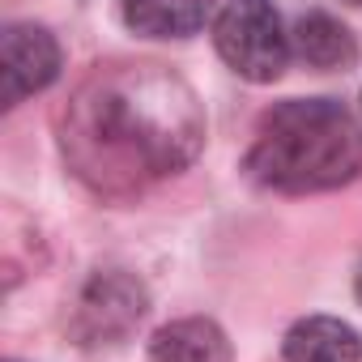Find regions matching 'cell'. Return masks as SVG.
Returning a JSON list of instances; mask_svg holds the SVG:
<instances>
[{"instance_id":"1","label":"cell","mask_w":362,"mask_h":362,"mask_svg":"<svg viewBox=\"0 0 362 362\" xmlns=\"http://www.w3.org/2000/svg\"><path fill=\"white\" fill-rule=\"evenodd\" d=\"M69 170L98 197L128 201L188 170L205 145L197 90L162 64H98L56 119Z\"/></svg>"},{"instance_id":"2","label":"cell","mask_w":362,"mask_h":362,"mask_svg":"<svg viewBox=\"0 0 362 362\" xmlns=\"http://www.w3.org/2000/svg\"><path fill=\"white\" fill-rule=\"evenodd\" d=\"M243 166L273 192H328L362 170V132L332 98H290L260 119Z\"/></svg>"},{"instance_id":"3","label":"cell","mask_w":362,"mask_h":362,"mask_svg":"<svg viewBox=\"0 0 362 362\" xmlns=\"http://www.w3.org/2000/svg\"><path fill=\"white\" fill-rule=\"evenodd\" d=\"M214 47L230 73L252 86H269L286 73L294 47L273 0H230L214 18Z\"/></svg>"},{"instance_id":"4","label":"cell","mask_w":362,"mask_h":362,"mask_svg":"<svg viewBox=\"0 0 362 362\" xmlns=\"http://www.w3.org/2000/svg\"><path fill=\"white\" fill-rule=\"evenodd\" d=\"M145 311H149L145 286L124 269H107V273H94L90 286L81 290L73 332L86 345H115L145 320Z\"/></svg>"},{"instance_id":"5","label":"cell","mask_w":362,"mask_h":362,"mask_svg":"<svg viewBox=\"0 0 362 362\" xmlns=\"http://www.w3.org/2000/svg\"><path fill=\"white\" fill-rule=\"evenodd\" d=\"M60 43L47 26H35V22H13L0 39V98L13 111L22 98L47 90L56 77H60Z\"/></svg>"},{"instance_id":"6","label":"cell","mask_w":362,"mask_h":362,"mask_svg":"<svg viewBox=\"0 0 362 362\" xmlns=\"http://www.w3.org/2000/svg\"><path fill=\"white\" fill-rule=\"evenodd\" d=\"M286 362H362V337L337 315H307L281 341Z\"/></svg>"},{"instance_id":"7","label":"cell","mask_w":362,"mask_h":362,"mask_svg":"<svg viewBox=\"0 0 362 362\" xmlns=\"http://www.w3.org/2000/svg\"><path fill=\"white\" fill-rule=\"evenodd\" d=\"M222 0H119L128 30L145 39H188L197 35Z\"/></svg>"},{"instance_id":"8","label":"cell","mask_w":362,"mask_h":362,"mask_svg":"<svg viewBox=\"0 0 362 362\" xmlns=\"http://www.w3.org/2000/svg\"><path fill=\"white\" fill-rule=\"evenodd\" d=\"M290 47L315 73H345L358 60V39L328 13H303L290 30Z\"/></svg>"},{"instance_id":"9","label":"cell","mask_w":362,"mask_h":362,"mask_svg":"<svg viewBox=\"0 0 362 362\" xmlns=\"http://www.w3.org/2000/svg\"><path fill=\"white\" fill-rule=\"evenodd\" d=\"M145 362H230V341L205 315L170 320L153 332Z\"/></svg>"},{"instance_id":"10","label":"cell","mask_w":362,"mask_h":362,"mask_svg":"<svg viewBox=\"0 0 362 362\" xmlns=\"http://www.w3.org/2000/svg\"><path fill=\"white\" fill-rule=\"evenodd\" d=\"M358 303H362V269H358Z\"/></svg>"},{"instance_id":"11","label":"cell","mask_w":362,"mask_h":362,"mask_svg":"<svg viewBox=\"0 0 362 362\" xmlns=\"http://www.w3.org/2000/svg\"><path fill=\"white\" fill-rule=\"evenodd\" d=\"M341 5H362V0H341Z\"/></svg>"}]
</instances>
